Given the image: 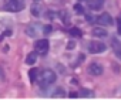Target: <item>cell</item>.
Listing matches in <instances>:
<instances>
[{"instance_id":"cell-1","label":"cell","mask_w":121,"mask_h":102,"mask_svg":"<svg viewBox=\"0 0 121 102\" xmlns=\"http://www.w3.org/2000/svg\"><path fill=\"white\" fill-rule=\"evenodd\" d=\"M37 79H39L40 88H41V89H47L50 85H53V84L56 82L57 75H56V72H54L53 70H43L41 74H40V77H39Z\"/></svg>"},{"instance_id":"cell-2","label":"cell","mask_w":121,"mask_h":102,"mask_svg":"<svg viewBox=\"0 0 121 102\" xmlns=\"http://www.w3.org/2000/svg\"><path fill=\"white\" fill-rule=\"evenodd\" d=\"M24 9V0H4V10L6 12H20Z\"/></svg>"},{"instance_id":"cell-3","label":"cell","mask_w":121,"mask_h":102,"mask_svg":"<svg viewBox=\"0 0 121 102\" xmlns=\"http://www.w3.org/2000/svg\"><path fill=\"white\" fill-rule=\"evenodd\" d=\"M107 50V45L101 41H91L88 44V51L91 54H100V53H104Z\"/></svg>"},{"instance_id":"cell-4","label":"cell","mask_w":121,"mask_h":102,"mask_svg":"<svg viewBox=\"0 0 121 102\" xmlns=\"http://www.w3.org/2000/svg\"><path fill=\"white\" fill-rule=\"evenodd\" d=\"M34 48H36V53H37L39 55H46L47 51H48V41H47L46 38L39 40V41L36 43Z\"/></svg>"},{"instance_id":"cell-5","label":"cell","mask_w":121,"mask_h":102,"mask_svg":"<svg viewBox=\"0 0 121 102\" xmlns=\"http://www.w3.org/2000/svg\"><path fill=\"white\" fill-rule=\"evenodd\" d=\"M88 72H90L93 77H98V75H101V74L104 72V68H103V65L98 64V63H91V64L88 65Z\"/></svg>"},{"instance_id":"cell-6","label":"cell","mask_w":121,"mask_h":102,"mask_svg":"<svg viewBox=\"0 0 121 102\" xmlns=\"http://www.w3.org/2000/svg\"><path fill=\"white\" fill-rule=\"evenodd\" d=\"M97 23L101 24V26H112L114 20H112V17L108 13H103V14H100L97 17Z\"/></svg>"},{"instance_id":"cell-7","label":"cell","mask_w":121,"mask_h":102,"mask_svg":"<svg viewBox=\"0 0 121 102\" xmlns=\"http://www.w3.org/2000/svg\"><path fill=\"white\" fill-rule=\"evenodd\" d=\"M93 35H94V37H98V38H104V37L108 35V33H107V30H104L103 27H94V28H93Z\"/></svg>"},{"instance_id":"cell-8","label":"cell","mask_w":121,"mask_h":102,"mask_svg":"<svg viewBox=\"0 0 121 102\" xmlns=\"http://www.w3.org/2000/svg\"><path fill=\"white\" fill-rule=\"evenodd\" d=\"M104 4V0H88V7L91 10H100Z\"/></svg>"},{"instance_id":"cell-9","label":"cell","mask_w":121,"mask_h":102,"mask_svg":"<svg viewBox=\"0 0 121 102\" xmlns=\"http://www.w3.org/2000/svg\"><path fill=\"white\" fill-rule=\"evenodd\" d=\"M30 12H31V14H33L34 17L41 16V6L39 4V2H34V4L30 7Z\"/></svg>"},{"instance_id":"cell-10","label":"cell","mask_w":121,"mask_h":102,"mask_svg":"<svg viewBox=\"0 0 121 102\" xmlns=\"http://www.w3.org/2000/svg\"><path fill=\"white\" fill-rule=\"evenodd\" d=\"M37 61V53H30L26 58V64L27 65H33L34 63Z\"/></svg>"},{"instance_id":"cell-11","label":"cell","mask_w":121,"mask_h":102,"mask_svg":"<svg viewBox=\"0 0 121 102\" xmlns=\"http://www.w3.org/2000/svg\"><path fill=\"white\" fill-rule=\"evenodd\" d=\"M51 96L53 98H64L66 96V92H64V89L60 86V88H56V91L51 94Z\"/></svg>"},{"instance_id":"cell-12","label":"cell","mask_w":121,"mask_h":102,"mask_svg":"<svg viewBox=\"0 0 121 102\" xmlns=\"http://www.w3.org/2000/svg\"><path fill=\"white\" fill-rule=\"evenodd\" d=\"M26 33L30 35V37H36V34H37V31H36V26H29L27 28H26Z\"/></svg>"},{"instance_id":"cell-13","label":"cell","mask_w":121,"mask_h":102,"mask_svg":"<svg viewBox=\"0 0 121 102\" xmlns=\"http://www.w3.org/2000/svg\"><path fill=\"white\" fill-rule=\"evenodd\" d=\"M70 34H71L73 37H81V35H83V31H81L80 28H77V27H73V28L70 30Z\"/></svg>"},{"instance_id":"cell-14","label":"cell","mask_w":121,"mask_h":102,"mask_svg":"<svg viewBox=\"0 0 121 102\" xmlns=\"http://www.w3.org/2000/svg\"><path fill=\"white\" fill-rule=\"evenodd\" d=\"M37 72H39V71H37L36 68H31V70H30L29 75H30V81H31V82H36V79H37Z\"/></svg>"},{"instance_id":"cell-15","label":"cell","mask_w":121,"mask_h":102,"mask_svg":"<svg viewBox=\"0 0 121 102\" xmlns=\"http://www.w3.org/2000/svg\"><path fill=\"white\" fill-rule=\"evenodd\" d=\"M81 96H84V98H93L94 96V92L91 89H83L81 91Z\"/></svg>"},{"instance_id":"cell-16","label":"cell","mask_w":121,"mask_h":102,"mask_svg":"<svg viewBox=\"0 0 121 102\" xmlns=\"http://www.w3.org/2000/svg\"><path fill=\"white\" fill-rule=\"evenodd\" d=\"M60 19L64 20V24H66V26L69 24V14H67L66 12H61V13H60Z\"/></svg>"},{"instance_id":"cell-17","label":"cell","mask_w":121,"mask_h":102,"mask_svg":"<svg viewBox=\"0 0 121 102\" xmlns=\"http://www.w3.org/2000/svg\"><path fill=\"white\" fill-rule=\"evenodd\" d=\"M74 9H76V12H77L78 14H83V13H84V7H83L81 4H76Z\"/></svg>"},{"instance_id":"cell-18","label":"cell","mask_w":121,"mask_h":102,"mask_svg":"<svg viewBox=\"0 0 121 102\" xmlns=\"http://www.w3.org/2000/svg\"><path fill=\"white\" fill-rule=\"evenodd\" d=\"M76 48V43L74 41H69V44H67V50H74Z\"/></svg>"},{"instance_id":"cell-19","label":"cell","mask_w":121,"mask_h":102,"mask_svg":"<svg viewBox=\"0 0 121 102\" xmlns=\"http://www.w3.org/2000/svg\"><path fill=\"white\" fill-rule=\"evenodd\" d=\"M118 26H117V31H118V35H121V17L118 19Z\"/></svg>"},{"instance_id":"cell-20","label":"cell","mask_w":121,"mask_h":102,"mask_svg":"<svg viewBox=\"0 0 121 102\" xmlns=\"http://www.w3.org/2000/svg\"><path fill=\"white\" fill-rule=\"evenodd\" d=\"M43 31H44V34H48V33L51 31V26H46V27L43 28Z\"/></svg>"},{"instance_id":"cell-21","label":"cell","mask_w":121,"mask_h":102,"mask_svg":"<svg viewBox=\"0 0 121 102\" xmlns=\"http://www.w3.org/2000/svg\"><path fill=\"white\" fill-rule=\"evenodd\" d=\"M3 78H4V72H3L2 67H0V79H3Z\"/></svg>"},{"instance_id":"cell-22","label":"cell","mask_w":121,"mask_h":102,"mask_svg":"<svg viewBox=\"0 0 121 102\" xmlns=\"http://www.w3.org/2000/svg\"><path fill=\"white\" fill-rule=\"evenodd\" d=\"M78 96V94H76V92H71L70 94V98H77Z\"/></svg>"},{"instance_id":"cell-23","label":"cell","mask_w":121,"mask_h":102,"mask_svg":"<svg viewBox=\"0 0 121 102\" xmlns=\"http://www.w3.org/2000/svg\"><path fill=\"white\" fill-rule=\"evenodd\" d=\"M117 55H118V57H120V60H121V48H118V50H117Z\"/></svg>"},{"instance_id":"cell-24","label":"cell","mask_w":121,"mask_h":102,"mask_svg":"<svg viewBox=\"0 0 121 102\" xmlns=\"http://www.w3.org/2000/svg\"><path fill=\"white\" fill-rule=\"evenodd\" d=\"M34 2H40V0H34Z\"/></svg>"}]
</instances>
